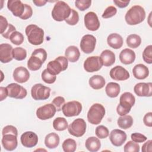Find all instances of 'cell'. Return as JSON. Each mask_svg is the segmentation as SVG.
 <instances>
[{
	"instance_id": "obj_1",
	"label": "cell",
	"mask_w": 152,
	"mask_h": 152,
	"mask_svg": "<svg viewBox=\"0 0 152 152\" xmlns=\"http://www.w3.org/2000/svg\"><path fill=\"white\" fill-rule=\"evenodd\" d=\"M145 18V12L141 6L136 5L130 8L126 12L125 19L129 25H137L142 23Z\"/></svg>"
},
{
	"instance_id": "obj_2",
	"label": "cell",
	"mask_w": 152,
	"mask_h": 152,
	"mask_svg": "<svg viewBox=\"0 0 152 152\" xmlns=\"http://www.w3.org/2000/svg\"><path fill=\"white\" fill-rule=\"evenodd\" d=\"M135 98L130 92H125L120 97L119 103L117 106L116 112L120 116H124L129 113L134 105Z\"/></svg>"
},
{
	"instance_id": "obj_3",
	"label": "cell",
	"mask_w": 152,
	"mask_h": 152,
	"mask_svg": "<svg viewBox=\"0 0 152 152\" xmlns=\"http://www.w3.org/2000/svg\"><path fill=\"white\" fill-rule=\"evenodd\" d=\"M28 42L33 45H40L43 42L44 31L36 24L27 26L25 30Z\"/></svg>"
},
{
	"instance_id": "obj_4",
	"label": "cell",
	"mask_w": 152,
	"mask_h": 152,
	"mask_svg": "<svg viewBox=\"0 0 152 152\" xmlns=\"http://www.w3.org/2000/svg\"><path fill=\"white\" fill-rule=\"evenodd\" d=\"M71 12V8L65 2L57 1L52 11V17L56 21H62L68 18Z\"/></svg>"
},
{
	"instance_id": "obj_5",
	"label": "cell",
	"mask_w": 152,
	"mask_h": 152,
	"mask_svg": "<svg viewBox=\"0 0 152 152\" xmlns=\"http://www.w3.org/2000/svg\"><path fill=\"white\" fill-rule=\"evenodd\" d=\"M105 109L100 103L93 104L87 113L88 121L93 125L99 124L105 115Z\"/></svg>"
},
{
	"instance_id": "obj_6",
	"label": "cell",
	"mask_w": 152,
	"mask_h": 152,
	"mask_svg": "<svg viewBox=\"0 0 152 152\" xmlns=\"http://www.w3.org/2000/svg\"><path fill=\"white\" fill-rule=\"evenodd\" d=\"M68 62L65 56H59L55 60L49 62L47 64V70L52 74L56 75L61 72L66 70L68 68Z\"/></svg>"
},
{
	"instance_id": "obj_7",
	"label": "cell",
	"mask_w": 152,
	"mask_h": 152,
	"mask_svg": "<svg viewBox=\"0 0 152 152\" xmlns=\"http://www.w3.org/2000/svg\"><path fill=\"white\" fill-rule=\"evenodd\" d=\"M50 88L39 83L34 84L31 89V95L35 100H44L50 97Z\"/></svg>"
},
{
	"instance_id": "obj_8",
	"label": "cell",
	"mask_w": 152,
	"mask_h": 152,
	"mask_svg": "<svg viewBox=\"0 0 152 152\" xmlns=\"http://www.w3.org/2000/svg\"><path fill=\"white\" fill-rule=\"evenodd\" d=\"M86 126V123L83 119L77 118L68 126V131L72 136L81 137L85 134Z\"/></svg>"
},
{
	"instance_id": "obj_9",
	"label": "cell",
	"mask_w": 152,
	"mask_h": 152,
	"mask_svg": "<svg viewBox=\"0 0 152 152\" xmlns=\"http://www.w3.org/2000/svg\"><path fill=\"white\" fill-rule=\"evenodd\" d=\"M63 114L66 117L78 116L82 110V104L80 102L73 100L64 104L62 108Z\"/></svg>"
},
{
	"instance_id": "obj_10",
	"label": "cell",
	"mask_w": 152,
	"mask_h": 152,
	"mask_svg": "<svg viewBox=\"0 0 152 152\" xmlns=\"http://www.w3.org/2000/svg\"><path fill=\"white\" fill-rule=\"evenodd\" d=\"M103 66L102 61L98 56L88 57L84 62V69L88 72H93L99 71Z\"/></svg>"
},
{
	"instance_id": "obj_11",
	"label": "cell",
	"mask_w": 152,
	"mask_h": 152,
	"mask_svg": "<svg viewBox=\"0 0 152 152\" xmlns=\"http://www.w3.org/2000/svg\"><path fill=\"white\" fill-rule=\"evenodd\" d=\"M56 109L52 103H48L39 107L36 110V116L40 120H47L53 118Z\"/></svg>"
},
{
	"instance_id": "obj_12",
	"label": "cell",
	"mask_w": 152,
	"mask_h": 152,
	"mask_svg": "<svg viewBox=\"0 0 152 152\" xmlns=\"http://www.w3.org/2000/svg\"><path fill=\"white\" fill-rule=\"evenodd\" d=\"M8 96L17 99H23L27 96V92L25 88L17 83H11L7 87Z\"/></svg>"
},
{
	"instance_id": "obj_13",
	"label": "cell",
	"mask_w": 152,
	"mask_h": 152,
	"mask_svg": "<svg viewBox=\"0 0 152 152\" xmlns=\"http://www.w3.org/2000/svg\"><path fill=\"white\" fill-rule=\"evenodd\" d=\"M96 39L91 34H86L81 38L80 42V48L81 50L85 53H92L96 46Z\"/></svg>"
},
{
	"instance_id": "obj_14",
	"label": "cell",
	"mask_w": 152,
	"mask_h": 152,
	"mask_svg": "<svg viewBox=\"0 0 152 152\" xmlns=\"http://www.w3.org/2000/svg\"><path fill=\"white\" fill-rule=\"evenodd\" d=\"M84 24L86 28L90 31H96L100 27V21L96 14L90 11L87 12L84 18Z\"/></svg>"
},
{
	"instance_id": "obj_15",
	"label": "cell",
	"mask_w": 152,
	"mask_h": 152,
	"mask_svg": "<svg viewBox=\"0 0 152 152\" xmlns=\"http://www.w3.org/2000/svg\"><path fill=\"white\" fill-rule=\"evenodd\" d=\"M126 133L121 129H113L109 135V139L114 146L120 147L121 146L126 140Z\"/></svg>"
},
{
	"instance_id": "obj_16",
	"label": "cell",
	"mask_w": 152,
	"mask_h": 152,
	"mask_svg": "<svg viewBox=\"0 0 152 152\" xmlns=\"http://www.w3.org/2000/svg\"><path fill=\"white\" fill-rule=\"evenodd\" d=\"M20 141L24 147L31 148L37 145L38 142V137L34 132L27 131L21 135Z\"/></svg>"
},
{
	"instance_id": "obj_17",
	"label": "cell",
	"mask_w": 152,
	"mask_h": 152,
	"mask_svg": "<svg viewBox=\"0 0 152 152\" xmlns=\"http://www.w3.org/2000/svg\"><path fill=\"white\" fill-rule=\"evenodd\" d=\"M110 77L116 81H124L130 77L129 72L124 67L117 65L112 68L110 71Z\"/></svg>"
},
{
	"instance_id": "obj_18",
	"label": "cell",
	"mask_w": 152,
	"mask_h": 152,
	"mask_svg": "<svg viewBox=\"0 0 152 152\" xmlns=\"http://www.w3.org/2000/svg\"><path fill=\"white\" fill-rule=\"evenodd\" d=\"M7 8L14 16L20 17L25 11V4L20 0H9L7 2Z\"/></svg>"
},
{
	"instance_id": "obj_19",
	"label": "cell",
	"mask_w": 152,
	"mask_h": 152,
	"mask_svg": "<svg viewBox=\"0 0 152 152\" xmlns=\"http://www.w3.org/2000/svg\"><path fill=\"white\" fill-rule=\"evenodd\" d=\"M134 93L140 97H151L152 94L151 83H139L134 87Z\"/></svg>"
},
{
	"instance_id": "obj_20",
	"label": "cell",
	"mask_w": 152,
	"mask_h": 152,
	"mask_svg": "<svg viewBox=\"0 0 152 152\" xmlns=\"http://www.w3.org/2000/svg\"><path fill=\"white\" fill-rule=\"evenodd\" d=\"M2 145L7 151L14 150L18 145L17 136L12 134H7L2 135Z\"/></svg>"
},
{
	"instance_id": "obj_21",
	"label": "cell",
	"mask_w": 152,
	"mask_h": 152,
	"mask_svg": "<svg viewBox=\"0 0 152 152\" xmlns=\"http://www.w3.org/2000/svg\"><path fill=\"white\" fill-rule=\"evenodd\" d=\"M12 46L8 43L0 45V61L2 63H8L12 60Z\"/></svg>"
},
{
	"instance_id": "obj_22",
	"label": "cell",
	"mask_w": 152,
	"mask_h": 152,
	"mask_svg": "<svg viewBox=\"0 0 152 152\" xmlns=\"http://www.w3.org/2000/svg\"><path fill=\"white\" fill-rule=\"evenodd\" d=\"M30 78V72L24 66L16 68L13 72L14 80L19 83L27 82Z\"/></svg>"
},
{
	"instance_id": "obj_23",
	"label": "cell",
	"mask_w": 152,
	"mask_h": 152,
	"mask_svg": "<svg viewBox=\"0 0 152 152\" xmlns=\"http://www.w3.org/2000/svg\"><path fill=\"white\" fill-rule=\"evenodd\" d=\"M132 74L135 78L138 80H144L148 76L149 70L145 65L139 64L134 66Z\"/></svg>"
},
{
	"instance_id": "obj_24",
	"label": "cell",
	"mask_w": 152,
	"mask_h": 152,
	"mask_svg": "<svg viewBox=\"0 0 152 152\" xmlns=\"http://www.w3.org/2000/svg\"><path fill=\"white\" fill-rule=\"evenodd\" d=\"M119 59L125 65L131 64L135 59V53L130 49H124L119 53Z\"/></svg>"
},
{
	"instance_id": "obj_25",
	"label": "cell",
	"mask_w": 152,
	"mask_h": 152,
	"mask_svg": "<svg viewBox=\"0 0 152 152\" xmlns=\"http://www.w3.org/2000/svg\"><path fill=\"white\" fill-rule=\"evenodd\" d=\"M108 45L115 49H120L124 43L123 38L118 33H112L109 34L107 38Z\"/></svg>"
},
{
	"instance_id": "obj_26",
	"label": "cell",
	"mask_w": 152,
	"mask_h": 152,
	"mask_svg": "<svg viewBox=\"0 0 152 152\" xmlns=\"http://www.w3.org/2000/svg\"><path fill=\"white\" fill-rule=\"evenodd\" d=\"M65 56L69 62H75L80 58V52L77 46H69L65 50Z\"/></svg>"
},
{
	"instance_id": "obj_27",
	"label": "cell",
	"mask_w": 152,
	"mask_h": 152,
	"mask_svg": "<svg viewBox=\"0 0 152 152\" xmlns=\"http://www.w3.org/2000/svg\"><path fill=\"white\" fill-rule=\"evenodd\" d=\"M100 58L102 61L103 65L104 66H112L115 62V53L108 49L103 50Z\"/></svg>"
},
{
	"instance_id": "obj_28",
	"label": "cell",
	"mask_w": 152,
	"mask_h": 152,
	"mask_svg": "<svg viewBox=\"0 0 152 152\" xmlns=\"http://www.w3.org/2000/svg\"><path fill=\"white\" fill-rule=\"evenodd\" d=\"M59 137L55 132L48 134L45 138V144L46 147L50 149L56 148L59 144Z\"/></svg>"
},
{
	"instance_id": "obj_29",
	"label": "cell",
	"mask_w": 152,
	"mask_h": 152,
	"mask_svg": "<svg viewBox=\"0 0 152 152\" xmlns=\"http://www.w3.org/2000/svg\"><path fill=\"white\" fill-rule=\"evenodd\" d=\"M88 83L92 88L99 90L104 86L106 81L103 77L100 75H94L90 78Z\"/></svg>"
},
{
	"instance_id": "obj_30",
	"label": "cell",
	"mask_w": 152,
	"mask_h": 152,
	"mask_svg": "<svg viewBox=\"0 0 152 152\" xmlns=\"http://www.w3.org/2000/svg\"><path fill=\"white\" fill-rule=\"evenodd\" d=\"M85 146L88 151L91 152H96L100 148L101 143L98 138L90 137L86 140Z\"/></svg>"
},
{
	"instance_id": "obj_31",
	"label": "cell",
	"mask_w": 152,
	"mask_h": 152,
	"mask_svg": "<svg viewBox=\"0 0 152 152\" xmlns=\"http://www.w3.org/2000/svg\"><path fill=\"white\" fill-rule=\"evenodd\" d=\"M120 86L114 82L109 83L105 87V91L107 96L111 98L116 97L120 93Z\"/></svg>"
},
{
	"instance_id": "obj_32",
	"label": "cell",
	"mask_w": 152,
	"mask_h": 152,
	"mask_svg": "<svg viewBox=\"0 0 152 152\" xmlns=\"http://www.w3.org/2000/svg\"><path fill=\"white\" fill-rule=\"evenodd\" d=\"M44 62L39 57L31 55L29 59L27 61V67L31 71H37L39 69Z\"/></svg>"
},
{
	"instance_id": "obj_33",
	"label": "cell",
	"mask_w": 152,
	"mask_h": 152,
	"mask_svg": "<svg viewBox=\"0 0 152 152\" xmlns=\"http://www.w3.org/2000/svg\"><path fill=\"white\" fill-rule=\"evenodd\" d=\"M119 127L124 129H127L131 128L133 124V119L130 115L121 116L117 121Z\"/></svg>"
},
{
	"instance_id": "obj_34",
	"label": "cell",
	"mask_w": 152,
	"mask_h": 152,
	"mask_svg": "<svg viewBox=\"0 0 152 152\" xmlns=\"http://www.w3.org/2000/svg\"><path fill=\"white\" fill-rule=\"evenodd\" d=\"M126 42L129 48L135 49L141 45V38L138 34H132L127 37Z\"/></svg>"
},
{
	"instance_id": "obj_35",
	"label": "cell",
	"mask_w": 152,
	"mask_h": 152,
	"mask_svg": "<svg viewBox=\"0 0 152 152\" xmlns=\"http://www.w3.org/2000/svg\"><path fill=\"white\" fill-rule=\"evenodd\" d=\"M68 124L65 118L58 117L54 119L53 122V128L58 131H62L68 128Z\"/></svg>"
},
{
	"instance_id": "obj_36",
	"label": "cell",
	"mask_w": 152,
	"mask_h": 152,
	"mask_svg": "<svg viewBox=\"0 0 152 152\" xmlns=\"http://www.w3.org/2000/svg\"><path fill=\"white\" fill-rule=\"evenodd\" d=\"M62 147L65 152H74L77 148V144L74 140L68 138L63 142Z\"/></svg>"
},
{
	"instance_id": "obj_37",
	"label": "cell",
	"mask_w": 152,
	"mask_h": 152,
	"mask_svg": "<svg viewBox=\"0 0 152 152\" xmlns=\"http://www.w3.org/2000/svg\"><path fill=\"white\" fill-rule=\"evenodd\" d=\"M12 56L17 61H23L27 56V51L21 47H17L12 50Z\"/></svg>"
},
{
	"instance_id": "obj_38",
	"label": "cell",
	"mask_w": 152,
	"mask_h": 152,
	"mask_svg": "<svg viewBox=\"0 0 152 152\" xmlns=\"http://www.w3.org/2000/svg\"><path fill=\"white\" fill-rule=\"evenodd\" d=\"M10 40L13 44L15 45H20L23 43L24 38L21 33L15 31L11 34Z\"/></svg>"
},
{
	"instance_id": "obj_39",
	"label": "cell",
	"mask_w": 152,
	"mask_h": 152,
	"mask_svg": "<svg viewBox=\"0 0 152 152\" xmlns=\"http://www.w3.org/2000/svg\"><path fill=\"white\" fill-rule=\"evenodd\" d=\"M95 133L98 138L103 139L107 138L109 136V131L108 128L104 125H99L96 128Z\"/></svg>"
},
{
	"instance_id": "obj_40",
	"label": "cell",
	"mask_w": 152,
	"mask_h": 152,
	"mask_svg": "<svg viewBox=\"0 0 152 152\" xmlns=\"http://www.w3.org/2000/svg\"><path fill=\"white\" fill-rule=\"evenodd\" d=\"M42 79L47 84L54 83L56 80V76L50 74L47 69H45L42 72Z\"/></svg>"
},
{
	"instance_id": "obj_41",
	"label": "cell",
	"mask_w": 152,
	"mask_h": 152,
	"mask_svg": "<svg viewBox=\"0 0 152 152\" xmlns=\"http://www.w3.org/2000/svg\"><path fill=\"white\" fill-rule=\"evenodd\" d=\"M65 21L66 24L70 26H74L77 24L79 21V15L78 12L74 9H71V12L69 17Z\"/></svg>"
},
{
	"instance_id": "obj_42",
	"label": "cell",
	"mask_w": 152,
	"mask_h": 152,
	"mask_svg": "<svg viewBox=\"0 0 152 152\" xmlns=\"http://www.w3.org/2000/svg\"><path fill=\"white\" fill-rule=\"evenodd\" d=\"M124 150L125 152H139L140 145L133 141H129L124 145Z\"/></svg>"
},
{
	"instance_id": "obj_43",
	"label": "cell",
	"mask_w": 152,
	"mask_h": 152,
	"mask_svg": "<svg viewBox=\"0 0 152 152\" xmlns=\"http://www.w3.org/2000/svg\"><path fill=\"white\" fill-rule=\"evenodd\" d=\"M142 58L144 62L151 64L152 63V46H147L142 52Z\"/></svg>"
},
{
	"instance_id": "obj_44",
	"label": "cell",
	"mask_w": 152,
	"mask_h": 152,
	"mask_svg": "<svg viewBox=\"0 0 152 152\" xmlns=\"http://www.w3.org/2000/svg\"><path fill=\"white\" fill-rule=\"evenodd\" d=\"M91 4L90 0H77L75 1V7L80 11H84L88 9Z\"/></svg>"
},
{
	"instance_id": "obj_45",
	"label": "cell",
	"mask_w": 152,
	"mask_h": 152,
	"mask_svg": "<svg viewBox=\"0 0 152 152\" xmlns=\"http://www.w3.org/2000/svg\"><path fill=\"white\" fill-rule=\"evenodd\" d=\"M65 100L62 96H57L53 99L52 103L55 107L56 111H61L62 110V106L65 104Z\"/></svg>"
},
{
	"instance_id": "obj_46",
	"label": "cell",
	"mask_w": 152,
	"mask_h": 152,
	"mask_svg": "<svg viewBox=\"0 0 152 152\" xmlns=\"http://www.w3.org/2000/svg\"><path fill=\"white\" fill-rule=\"evenodd\" d=\"M117 12V9L113 6H109L103 12L102 17L103 18H109L114 16Z\"/></svg>"
},
{
	"instance_id": "obj_47",
	"label": "cell",
	"mask_w": 152,
	"mask_h": 152,
	"mask_svg": "<svg viewBox=\"0 0 152 152\" xmlns=\"http://www.w3.org/2000/svg\"><path fill=\"white\" fill-rule=\"evenodd\" d=\"M31 55H34L40 58L44 62H45L47 58V52L44 49H42V48H39V49H35L32 52Z\"/></svg>"
},
{
	"instance_id": "obj_48",
	"label": "cell",
	"mask_w": 152,
	"mask_h": 152,
	"mask_svg": "<svg viewBox=\"0 0 152 152\" xmlns=\"http://www.w3.org/2000/svg\"><path fill=\"white\" fill-rule=\"evenodd\" d=\"M131 138L132 140V141L135 142H143L144 141H145L147 140V137L141 134V133H138V132H134L132 133L131 135Z\"/></svg>"
},
{
	"instance_id": "obj_49",
	"label": "cell",
	"mask_w": 152,
	"mask_h": 152,
	"mask_svg": "<svg viewBox=\"0 0 152 152\" xmlns=\"http://www.w3.org/2000/svg\"><path fill=\"white\" fill-rule=\"evenodd\" d=\"M33 14V10L31 7L28 5L25 4V11L23 14L20 17L22 20H27L32 16Z\"/></svg>"
},
{
	"instance_id": "obj_50",
	"label": "cell",
	"mask_w": 152,
	"mask_h": 152,
	"mask_svg": "<svg viewBox=\"0 0 152 152\" xmlns=\"http://www.w3.org/2000/svg\"><path fill=\"white\" fill-rule=\"evenodd\" d=\"M7 134H12L17 136L18 135V131L17 128L12 125H7L5 126L2 131V135Z\"/></svg>"
},
{
	"instance_id": "obj_51",
	"label": "cell",
	"mask_w": 152,
	"mask_h": 152,
	"mask_svg": "<svg viewBox=\"0 0 152 152\" xmlns=\"http://www.w3.org/2000/svg\"><path fill=\"white\" fill-rule=\"evenodd\" d=\"M0 22H1V34H3L6 30L8 28L9 23H8L7 18L2 15L0 16Z\"/></svg>"
},
{
	"instance_id": "obj_52",
	"label": "cell",
	"mask_w": 152,
	"mask_h": 152,
	"mask_svg": "<svg viewBox=\"0 0 152 152\" xmlns=\"http://www.w3.org/2000/svg\"><path fill=\"white\" fill-rule=\"evenodd\" d=\"M16 31V28L15 27L11 24H9V26H8V28L6 30V31L3 33L1 35L5 37V39H10V37L11 36V34L14 32Z\"/></svg>"
},
{
	"instance_id": "obj_53",
	"label": "cell",
	"mask_w": 152,
	"mask_h": 152,
	"mask_svg": "<svg viewBox=\"0 0 152 152\" xmlns=\"http://www.w3.org/2000/svg\"><path fill=\"white\" fill-rule=\"evenodd\" d=\"M143 122L145 126L148 127L152 126V113L151 112L147 113L144 115Z\"/></svg>"
},
{
	"instance_id": "obj_54",
	"label": "cell",
	"mask_w": 152,
	"mask_h": 152,
	"mask_svg": "<svg viewBox=\"0 0 152 152\" xmlns=\"http://www.w3.org/2000/svg\"><path fill=\"white\" fill-rule=\"evenodd\" d=\"M152 141L151 140H148L142 146V151L143 152H151L152 151Z\"/></svg>"
},
{
	"instance_id": "obj_55",
	"label": "cell",
	"mask_w": 152,
	"mask_h": 152,
	"mask_svg": "<svg viewBox=\"0 0 152 152\" xmlns=\"http://www.w3.org/2000/svg\"><path fill=\"white\" fill-rule=\"evenodd\" d=\"M129 1H119V0H114V4L120 8H125L128 6L129 3Z\"/></svg>"
},
{
	"instance_id": "obj_56",
	"label": "cell",
	"mask_w": 152,
	"mask_h": 152,
	"mask_svg": "<svg viewBox=\"0 0 152 152\" xmlns=\"http://www.w3.org/2000/svg\"><path fill=\"white\" fill-rule=\"evenodd\" d=\"M0 95H1L0 101L4 100L5 99L7 98V96H8V90L7 87H0Z\"/></svg>"
},
{
	"instance_id": "obj_57",
	"label": "cell",
	"mask_w": 152,
	"mask_h": 152,
	"mask_svg": "<svg viewBox=\"0 0 152 152\" xmlns=\"http://www.w3.org/2000/svg\"><path fill=\"white\" fill-rule=\"evenodd\" d=\"M47 1L44 0H33V2L37 7H42L45 5L47 3Z\"/></svg>"
}]
</instances>
